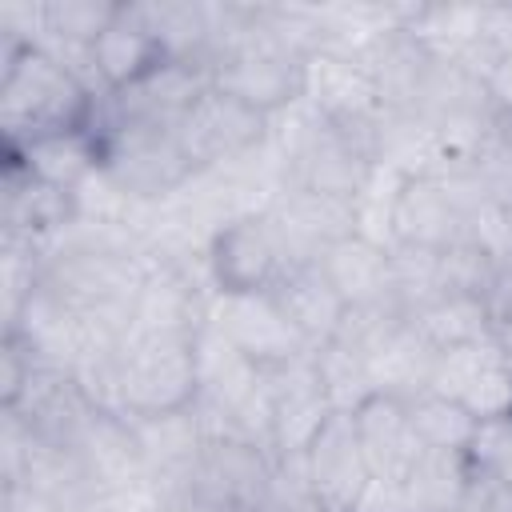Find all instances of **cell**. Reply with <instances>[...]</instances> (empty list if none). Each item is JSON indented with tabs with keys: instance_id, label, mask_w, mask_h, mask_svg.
<instances>
[{
	"instance_id": "cell-25",
	"label": "cell",
	"mask_w": 512,
	"mask_h": 512,
	"mask_svg": "<svg viewBox=\"0 0 512 512\" xmlns=\"http://www.w3.org/2000/svg\"><path fill=\"white\" fill-rule=\"evenodd\" d=\"M364 360H368V376H372V388H376V392L412 400L416 392L428 388L436 352L416 336V328H412L408 316H404V320H396L392 328H384V332L364 348Z\"/></svg>"
},
{
	"instance_id": "cell-26",
	"label": "cell",
	"mask_w": 512,
	"mask_h": 512,
	"mask_svg": "<svg viewBox=\"0 0 512 512\" xmlns=\"http://www.w3.org/2000/svg\"><path fill=\"white\" fill-rule=\"evenodd\" d=\"M132 8L152 28V36L168 52V60H192V64L208 68V52H212L208 4H200V0H148V4H136L132 0Z\"/></svg>"
},
{
	"instance_id": "cell-29",
	"label": "cell",
	"mask_w": 512,
	"mask_h": 512,
	"mask_svg": "<svg viewBox=\"0 0 512 512\" xmlns=\"http://www.w3.org/2000/svg\"><path fill=\"white\" fill-rule=\"evenodd\" d=\"M44 256H48L44 240H28L16 232L0 236V316H4V328L16 324L24 304L40 292Z\"/></svg>"
},
{
	"instance_id": "cell-6",
	"label": "cell",
	"mask_w": 512,
	"mask_h": 512,
	"mask_svg": "<svg viewBox=\"0 0 512 512\" xmlns=\"http://www.w3.org/2000/svg\"><path fill=\"white\" fill-rule=\"evenodd\" d=\"M176 140L200 176L228 172L244 168L272 144V116L232 100L220 88H208L176 124Z\"/></svg>"
},
{
	"instance_id": "cell-1",
	"label": "cell",
	"mask_w": 512,
	"mask_h": 512,
	"mask_svg": "<svg viewBox=\"0 0 512 512\" xmlns=\"http://www.w3.org/2000/svg\"><path fill=\"white\" fill-rule=\"evenodd\" d=\"M100 92L64 60L44 48H20L0 56V132L4 148L28 140L92 128Z\"/></svg>"
},
{
	"instance_id": "cell-3",
	"label": "cell",
	"mask_w": 512,
	"mask_h": 512,
	"mask_svg": "<svg viewBox=\"0 0 512 512\" xmlns=\"http://www.w3.org/2000/svg\"><path fill=\"white\" fill-rule=\"evenodd\" d=\"M100 136V172L132 204L160 208L176 200L200 172L184 156L176 128L156 124H92Z\"/></svg>"
},
{
	"instance_id": "cell-18",
	"label": "cell",
	"mask_w": 512,
	"mask_h": 512,
	"mask_svg": "<svg viewBox=\"0 0 512 512\" xmlns=\"http://www.w3.org/2000/svg\"><path fill=\"white\" fill-rule=\"evenodd\" d=\"M168 60L152 28L136 16L132 0L120 4V16L104 28V36L92 44V84L96 92H124L140 84L148 72H156Z\"/></svg>"
},
{
	"instance_id": "cell-37",
	"label": "cell",
	"mask_w": 512,
	"mask_h": 512,
	"mask_svg": "<svg viewBox=\"0 0 512 512\" xmlns=\"http://www.w3.org/2000/svg\"><path fill=\"white\" fill-rule=\"evenodd\" d=\"M164 500V488L156 480H136L124 488H104L84 512H156Z\"/></svg>"
},
{
	"instance_id": "cell-28",
	"label": "cell",
	"mask_w": 512,
	"mask_h": 512,
	"mask_svg": "<svg viewBox=\"0 0 512 512\" xmlns=\"http://www.w3.org/2000/svg\"><path fill=\"white\" fill-rule=\"evenodd\" d=\"M412 500L420 512H460L468 508L472 492V464L464 452H436L424 448L412 472L404 476Z\"/></svg>"
},
{
	"instance_id": "cell-8",
	"label": "cell",
	"mask_w": 512,
	"mask_h": 512,
	"mask_svg": "<svg viewBox=\"0 0 512 512\" xmlns=\"http://www.w3.org/2000/svg\"><path fill=\"white\" fill-rule=\"evenodd\" d=\"M204 264H208L212 292H224V296L272 292L280 284V276L292 268L284 240H280V232L264 208L224 220L208 236Z\"/></svg>"
},
{
	"instance_id": "cell-16",
	"label": "cell",
	"mask_w": 512,
	"mask_h": 512,
	"mask_svg": "<svg viewBox=\"0 0 512 512\" xmlns=\"http://www.w3.org/2000/svg\"><path fill=\"white\" fill-rule=\"evenodd\" d=\"M396 244L452 248L468 232V208L448 184V176H404L392 212Z\"/></svg>"
},
{
	"instance_id": "cell-20",
	"label": "cell",
	"mask_w": 512,
	"mask_h": 512,
	"mask_svg": "<svg viewBox=\"0 0 512 512\" xmlns=\"http://www.w3.org/2000/svg\"><path fill=\"white\" fill-rule=\"evenodd\" d=\"M68 448L80 456L84 472L92 476V484H96L100 492H104V488H124V484L148 480L144 456H140V448H136L132 416H116V412L92 408Z\"/></svg>"
},
{
	"instance_id": "cell-15",
	"label": "cell",
	"mask_w": 512,
	"mask_h": 512,
	"mask_svg": "<svg viewBox=\"0 0 512 512\" xmlns=\"http://www.w3.org/2000/svg\"><path fill=\"white\" fill-rule=\"evenodd\" d=\"M360 64L372 72V84H376V92H380L384 112H392V116H412V120H416L420 100H424V92H428V80H432L440 56L400 24V28L380 32V36L364 48Z\"/></svg>"
},
{
	"instance_id": "cell-27",
	"label": "cell",
	"mask_w": 512,
	"mask_h": 512,
	"mask_svg": "<svg viewBox=\"0 0 512 512\" xmlns=\"http://www.w3.org/2000/svg\"><path fill=\"white\" fill-rule=\"evenodd\" d=\"M408 324L416 328V336L432 348V352H448L472 340L488 336V312H484V296H464V292H444L432 304L416 308L408 316Z\"/></svg>"
},
{
	"instance_id": "cell-34",
	"label": "cell",
	"mask_w": 512,
	"mask_h": 512,
	"mask_svg": "<svg viewBox=\"0 0 512 512\" xmlns=\"http://www.w3.org/2000/svg\"><path fill=\"white\" fill-rule=\"evenodd\" d=\"M464 456H468L472 472H480V476H488L512 492V416L480 420Z\"/></svg>"
},
{
	"instance_id": "cell-36",
	"label": "cell",
	"mask_w": 512,
	"mask_h": 512,
	"mask_svg": "<svg viewBox=\"0 0 512 512\" xmlns=\"http://www.w3.org/2000/svg\"><path fill=\"white\" fill-rule=\"evenodd\" d=\"M36 356L16 340V336H4V348H0V408H12L20 400V392L28 388L32 372H36Z\"/></svg>"
},
{
	"instance_id": "cell-4",
	"label": "cell",
	"mask_w": 512,
	"mask_h": 512,
	"mask_svg": "<svg viewBox=\"0 0 512 512\" xmlns=\"http://www.w3.org/2000/svg\"><path fill=\"white\" fill-rule=\"evenodd\" d=\"M200 396L196 336H124L120 400L128 416H168Z\"/></svg>"
},
{
	"instance_id": "cell-22",
	"label": "cell",
	"mask_w": 512,
	"mask_h": 512,
	"mask_svg": "<svg viewBox=\"0 0 512 512\" xmlns=\"http://www.w3.org/2000/svg\"><path fill=\"white\" fill-rule=\"evenodd\" d=\"M272 300L280 304V312L304 336V344L312 352L336 340V332L344 324V312H348L344 300L336 296V288L328 284V276L320 272V264L288 268L280 276V284L272 288Z\"/></svg>"
},
{
	"instance_id": "cell-33",
	"label": "cell",
	"mask_w": 512,
	"mask_h": 512,
	"mask_svg": "<svg viewBox=\"0 0 512 512\" xmlns=\"http://www.w3.org/2000/svg\"><path fill=\"white\" fill-rule=\"evenodd\" d=\"M500 272H504V268H500L488 252H480L468 236L456 240L452 248H440V280H444V292L484 296V292L496 284Z\"/></svg>"
},
{
	"instance_id": "cell-17",
	"label": "cell",
	"mask_w": 512,
	"mask_h": 512,
	"mask_svg": "<svg viewBox=\"0 0 512 512\" xmlns=\"http://www.w3.org/2000/svg\"><path fill=\"white\" fill-rule=\"evenodd\" d=\"M364 460L372 468V476L380 480H404L412 472V464L420 460V440L408 416V400L388 396V392H372L356 412H352Z\"/></svg>"
},
{
	"instance_id": "cell-35",
	"label": "cell",
	"mask_w": 512,
	"mask_h": 512,
	"mask_svg": "<svg viewBox=\"0 0 512 512\" xmlns=\"http://www.w3.org/2000/svg\"><path fill=\"white\" fill-rule=\"evenodd\" d=\"M480 252H488L500 268H512V204L504 200H480L468 212V232H464Z\"/></svg>"
},
{
	"instance_id": "cell-24",
	"label": "cell",
	"mask_w": 512,
	"mask_h": 512,
	"mask_svg": "<svg viewBox=\"0 0 512 512\" xmlns=\"http://www.w3.org/2000/svg\"><path fill=\"white\" fill-rule=\"evenodd\" d=\"M320 272L344 300V308H372V304H396L392 300V264L388 248L364 240V236H344L320 256Z\"/></svg>"
},
{
	"instance_id": "cell-21",
	"label": "cell",
	"mask_w": 512,
	"mask_h": 512,
	"mask_svg": "<svg viewBox=\"0 0 512 512\" xmlns=\"http://www.w3.org/2000/svg\"><path fill=\"white\" fill-rule=\"evenodd\" d=\"M4 160L20 164L28 176H36L48 188L76 196L100 172V136H96V128L52 132V136L28 140L20 148H4Z\"/></svg>"
},
{
	"instance_id": "cell-7",
	"label": "cell",
	"mask_w": 512,
	"mask_h": 512,
	"mask_svg": "<svg viewBox=\"0 0 512 512\" xmlns=\"http://www.w3.org/2000/svg\"><path fill=\"white\" fill-rule=\"evenodd\" d=\"M320 120L336 124L352 140H360L380 160V132H384V104L372 84V72L356 56L340 52H312L304 60V96Z\"/></svg>"
},
{
	"instance_id": "cell-5",
	"label": "cell",
	"mask_w": 512,
	"mask_h": 512,
	"mask_svg": "<svg viewBox=\"0 0 512 512\" xmlns=\"http://www.w3.org/2000/svg\"><path fill=\"white\" fill-rule=\"evenodd\" d=\"M276 484V452L244 436H208L180 480L184 492L220 512H268Z\"/></svg>"
},
{
	"instance_id": "cell-19",
	"label": "cell",
	"mask_w": 512,
	"mask_h": 512,
	"mask_svg": "<svg viewBox=\"0 0 512 512\" xmlns=\"http://www.w3.org/2000/svg\"><path fill=\"white\" fill-rule=\"evenodd\" d=\"M0 200H4L0 228L4 232H16V236H28V240L52 244L64 232H72L76 220H80L72 192H60V188L40 184L36 176H28L12 160H4V192H0Z\"/></svg>"
},
{
	"instance_id": "cell-44",
	"label": "cell",
	"mask_w": 512,
	"mask_h": 512,
	"mask_svg": "<svg viewBox=\"0 0 512 512\" xmlns=\"http://www.w3.org/2000/svg\"><path fill=\"white\" fill-rule=\"evenodd\" d=\"M460 512H468V508H460Z\"/></svg>"
},
{
	"instance_id": "cell-14",
	"label": "cell",
	"mask_w": 512,
	"mask_h": 512,
	"mask_svg": "<svg viewBox=\"0 0 512 512\" xmlns=\"http://www.w3.org/2000/svg\"><path fill=\"white\" fill-rule=\"evenodd\" d=\"M268 380H272V452L300 456L336 412L320 384L316 360L300 356L284 368H268Z\"/></svg>"
},
{
	"instance_id": "cell-31",
	"label": "cell",
	"mask_w": 512,
	"mask_h": 512,
	"mask_svg": "<svg viewBox=\"0 0 512 512\" xmlns=\"http://www.w3.org/2000/svg\"><path fill=\"white\" fill-rule=\"evenodd\" d=\"M388 264H392V300H396V308L404 316H412L416 308H424L436 296H444L440 252L436 248L396 244V248H388Z\"/></svg>"
},
{
	"instance_id": "cell-23",
	"label": "cell",
	"mask_w": 512,
	"mask_h": 512,
	"mask_svg": "<svg viewBox=\"0 0 512 512\" xmlns=\"http://www.w3.org/2000/svg\"><path fill=\"white\" fill-rule=\"evenodd\" d=\"M132 432H136V448L144 456L148 480H156L164 492L180 488V480L188 476V468L204 444L196 408L168 412V416H132Z\"/></svg>"
},
{
	"instance_id": "cell-30",
	"label": "cell",
	"mask_w": 512,
	"mask_h": 512,
	"mask_svg": "<svg viewBox=\"0 0 512 512\" xmlns=\"http://www.w3.org/2000/svg\"><path fill=\"white\" fill-rule=\"evenodd\" d=\"M408 416H412L420 448H436V452H468L476 424H480L472 412H464L460 404L428 388L408 400Z\"/></svg>"
},
{
	"instance_id": "cell-13",
	"label": "cell",
	"mask_w": 512,
	"mask_h": 512,
	"mask_svg": "<svg viewBox=\"0 0 512 512\" xmlns=\"http://www.w3.org/2000/svg\"><path fill=\"white\" fill-rule=\"evenodd\" d=\"M300 460L316 504L328 512H352L372 480L352 412H332V420L316 432V440L300 452Z\"/></svg>"
},
{
	"instance_id": "cell-10",
	"label": "cell",
	"mask_w": 512,
	"mask_h": 512,
	"mask_svg": "<svg viewBox=\"0 0 512 512\" xmlns=\"http://www.w3.org/2000/svg\"><path fill=\"white\" fill-rule=\"evenodd\" d=\"M428 392L448 396L476 420L512 416V360L492 336L436 352Z\"/></svg>"
},
{
	"instance_id": "cell-9",
	"label": "cell",
	"mask_w": 512,
	"mask_h": 512,
	"mask_svg": "<svg viewBox=\"0 0 512 512\" xmlns=\"http://www.w3.org/2000/svg\"><path fill=\"white\" fill-rule=\"evenodd\" d=\"M204 324L216 328L256 368H284L300 356H312V348L288 324V316L280 312L272 292H244V296L212 292Z\"/></svg>"
},
{
	"instance_id": "cell-12",
	"label": "cell",
	"mask_w": 512,
	"mask_h": 512,
	"mask_svg": "<svg viewBox=\"0 0 512 512\" xmlns=\"http://www.w3.org/2000/svg\"><path fill=\"white\" fill-rule=\"evenodd\" d=\"M264 212L272 216L292 268L320 264V256L336 240L356 232L352 200H336V196H320V192H304V188H288V184H280L272 192Z\"/></svg>"
},
{
	"instance_id": "cell-32",
	"label": "cell",
	"mask_w": 512,
	"mask_h": 512,
	"mask_svg": "<svg viewBox=\"0 0 512 512\" xmlns=\"http://www.w3.org/2000/svg\"><path fill=\"white\" fill-rule=\"evenodd\" d=\"M312 360H316L320 384H324V392H328V400H332L336 412H356L376 392L372 388V376H368V360L356 348L332 340V344L316 348Z\"/></svg>"
},
{
	"instance_id": "cell-45",
	"label": "cell",
	"mask_w": 512,
	"mask_h": 512,
	"mask_svg": "<svg viewBox=\"0 0 512 512\" xmlns=\"http://www.w3.org/2000/svg\"><path fill=\"white\" fill-rule=\"evenodd\" d=\"M508 272H512V268H508Z\"/></svg>"
},
{
	"instance_id": "cell-43",
	"label": "cell",
	"mask_w": 512,
	"mask_h": 512,
	"mask_svg": "<svg viewBox=\"0 0 512 512\" xmlns=\"http://www.w3.org/2000/svg\"><path fill=\"white\" fill-rule=\"evenodd\" d=\"M500 136H504V144L512 152V116H500Z\"/></svg>"
},
{
	"instance_id": "cell-38",
	"label": "cell",
	"mask_w": 512,
	"mask_h": 512,
	"mask_svg": "<svg viewBox=\"0 0 512 512\" xmlns=\"http://www.w3.org/2000/svg\"><path fill=\"white\" fill-rule=\"evenodd\" d=\"M484 312H488V336L504 348V356L512 360V272L504 268L496 276V284L484 292Z\"/></svg>"
},
{
	"instance_id": "cell-39",
	"label": "cell",
	"mask_w": 512,
	"mask_h": 512,
	"mask_svg": "<svg viewBox=\"0 0 512 512\" xmlns=\"http://www.w3.org/2000/svg\"><path fill=\"white\" fill-rule=\"evenodd\" d=\"M352 512H420V508H416V500H412V492H408L404 480H380V476H372Z\"/></svg>"
},
{
	"instance_id": "cell-40",
	"label": "cell",
	"mask_w": 512,
	"mask_h": 512,
	"mask_svg": "<svg viewBox=\"0 0 512 512\" xmlns=\"http://www.w3.org/2000/svg\"><path fill=\"white\" fill-rule=\"evenodd\" d=\"M484 92L496 116H512V52L496 56V64L484 72Z\"/></svg>"
},
{
	"instance_id": "cell-41",
	"label": "cell",
	"mask_w": 512,
	"mask_h": 512,
	"mask_svg": "<svg viewBox=\"0 0 512 512\" xmlns=\"http://www.w3.org/2000/svg\"><path fill=\"white\" fill-rule=\"evenodd\" d=\"M4 512H68V508L28 484H12V488H4Z\"/></svg>"
},
{
	"instance_id": "cell-11",
	"label": "cell",
	"mask_w": 512,
	"mask_h": 512,
	"mask_svg": "<svg viewBox=\"0 0 512 512\" xmlns=\"http://www.w3.org/2000/svg\"><path fill=\"white\" fill-rule=\"evenodd\" d=\"M212 88V72L192 60H164L124 92H100L96 124H156L176 128L188 108Z\"/></svg>"
},
{
	"instance_id": "cell-2",
	"label": "cell",
	"mask_w": 512,
	"mask_h": 512,
	"mask_svg": "<svg viewBox=\"0 0 512 512\" xmlns=\"http://www.w3.org/2000/svg\"><path fill=\"white\" fill-rule=\"evenodd\" d=\"M272 148L280 156L288 188H304L336 200H356L372 168L380 164L360 140L320 120L304 100L272 116Z\"/></svg>"
},
{
	"instance_id": "cell-42",
	"label": "cell",
	"mask_w": 512,
	"mask_h": 512,
	"mask_svg": "<svg viewBox=\"0 0 512 512\" xmlns=\"http://www.w3.org/2000/svg\"><path fill=\"white\" fill-rule=\"evenodd\" d=\"M156 512H220V508H208V504H200V500H192L184 492H164Z\"/></svg>"
}]
</instances>
